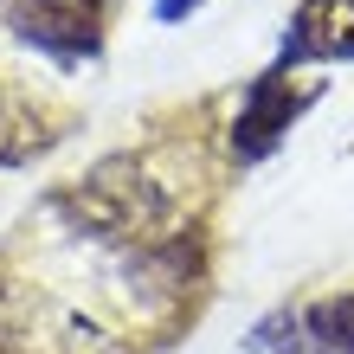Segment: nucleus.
I'll return each instance as SVG.
<instances>
[{
	"label": "nucleus",
	"instance_id": "obj_1",
	"mask_svg": "<svg viewBox=\"0 0 354 354\" xmlns=\"http://www.w3.org/2000/svg\"><path fill=\"white\" fill-rule=\"evenodd\" d=\"M71 232H84L116 252H161L174 239V200L142 161H103L65 194Z\"/></svg>",
	"mask_w": 354,
	"mask_h": 354
},
{
	"label": "nucleus",
	"instance_id": "obj_2",
	"mask_svg": "<svg viewBox=\"0 0 354 354\" xmlns=\"http://www.w3.org/2000/svg\"><path fill=\"white\" fill-rule=\"evenodd\" d=\"M303 58H354V0H303L283 39V65Z\"/></svg>",
	"mask_w": 354,
	"mask_h": 354
},
{
	"label": "nucleus",
	"instance_id": "obj_3",
	"mask_svg": "<svg viewBox=\"0 0 354 354\" xmlns=\"http://www.w3.org/2000/svg\"><path fill=\"white\" fill-rule=\"evenodd\" d=\"M19 39L46 46L58 58H91L97 52V19L84 0H26L19 7Z\"/></svg>",
	"mask_w": 354,
	"mask_h": 354
},
{
	"label": "nucleus",
	"instance_id": "obj_4",
	"mask_svg": "<svg viewBox=\"0 0 354 354\" xmlns=\"http://www.w3.org/2000/svg\"><path fill=\"white\" fill-rule=\"evenodd\" d=\"M297 110H303V97L283 91V65H277L264 84H252V97H245V110H239V122H232V149H239L245 161L264 155V149H277Z\"/></svg>",
	"mask_w": 354,
	"mask_h": 354
},
{
	"label": "nucleus",
	"instance_id": "obj_5",
	"mask_svg": "<svg viewBox=\"0 0 354 354\" xmlns=\"http://www.w3.org/2000/svg\"><path fill=\"white\" fill-rule=\"evenodd\" d=\"M58 142V116L39 97L0 84V168H19V161H39Z\"/></svg>",
	"mask_w": 354,
	"mask_h": 354
},
{
	"label": "nucleus",
	"instance_id": "obj_6",
	"mask_svg": "<svg viewBox=\"0 0 354 354\" xmlns=\"http://www.w3.org/2000/svg\"><path fill=\"white\" fill-rule=\"evenodd\" d=\"M309 328H316V342H328L335 354H354V297H328L309 309Z\"/></svg>",
	"mask_w": 354,
	"mask_h": 354
},
{
	"label": "nucleus",
	"instance_id": "obj_7",
	"mask_svg": "<svg viewBox=\"0 0 354 354\" xmlns=\"http://www.w3.org/2000/svg\"><path fill=\"white\" fill-rule=\"evenodd\" d=\"M194 7H200V0H161L155 13H161V19H180V13H194Z\"/></svg>",
	"mask_w": 354,
	"mask_h": 354
},
{
	"label": "nucleus",
	"instance_id": "obj_8",
	"mask_svg": "<svg viewBox=\"0 0 354 354\" xmlns=\"http://www.w3.org/2000/svg\"><path fill=\"white\" fill-rule=\"evenodd\" d=\"M84 7H103V0H84Z\"/></svg>",
	"mask_w": 354,
	"mask_h": 354
}]
</instances>
